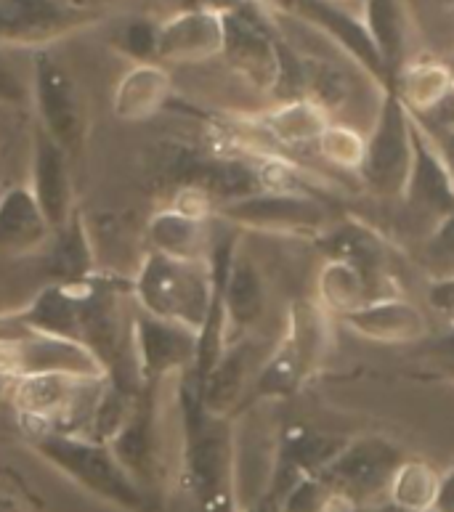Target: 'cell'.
Instances as JSON below:
<instances>
[{
  "instance_id": "obj_11",
  "label": "cell",
  "mask_w": 454,
  "mask_h": 512,
  "mask_svg": "<svg viewBox=\"0 0 454 512\" xmlns=\"http://www.w3.org/2000/svg\"><path fill=\"white\" fill-rule=\"evenodd\" d=\"M401 202H407V207L417 210L420 215H428L433 223L454 213L452 176L415 117H412V170H409V181Z\"/></svg>"
},
{
  "instance_id": "obj_1",
  "label": "cell",
  "mask_w": 454,
  "mask_h": 512,
  "mask_svg": "<svg viewBox=\"0 0 454 512\" xmlns=\"http://www.w3.org/2000/svg\"><path fill=\"white\" fill-rule=\"evenodd\" d=\"M216 287V274L210 276L197 260L157 255L141 271L139 298L154 319L202 332L216 303Z\"/></svg>"
},
{
  "instance_id": "obj_21",
  "label": "cell",
  "mask_w": 454,
  "mask_h": 512,
  "mask_svg": "<svg viewBox=\"0 0 454 512\" xmlns=\"http://www.w3.org/2000/svg\"><path fill=\"white\" fill-rule=\"evenodd\" d=\"M441 473L425 459H404L391 483H388V505L401 512H433L439 497Z\"/></svg>"
},
{
  "instance_id": "obj_24",
  "label": "cell",
  "mask_w": 454,
  "mask_h": 512,
  "mask_svg": "<svg viewBox=\"0 0 454 512\" xmlns=\"http://www.w3.org/2000/svg\"><path fill=\"white\" fill-rule=\"evenodd\" d=\"M46 229L48 223L32 194L16 189L0 199V247H35L46 237Z\"/></svg>"
},
{
  "instance_id": "obj_33",
  "label": "cell",
  "mask_w": 454,
  "mask_h": 512,
  "mask_svg": "<svg viewBox=\"0 0 454 512\" xmlns=\"http://www.w3.org/2000/svg\"><path fill=\"white\" fill-rule=\"evenodd\" d=\"M24 96H27V88H24L22 77L14 69V64L8 62L6 54L0 51V101L3 104H22Z\"/></svg>"
},
{
  "instance_id": "obj_27",
  "label": "cell",
  "mask_w": 454,
  "mask_h": 512,
  "mask_svg": "<svg viewBox=\"0 0 454 512\" xmlns=\"http://www.w3.org/2000/svg\"><path fill=\"white\" fill-rule=\"evenodd\" d=\"M277 512H346L338 494L324 481L322 475H298L287 483L285 494L279 499Z\"/></svg>"
},
{
  "instance_id": "obj_6",
  "label": "cell",
  "mask_w": 454,
  "mask_h": 512,
  "mask_svg": "<svg viewBox=\"0 0 454 512\" xmlns=\"http://www.w3.org/2000/svg\"><path fill=\"white\" fill-rule=\"evenodd\" d=\"M226 221L245 229L290 234V237H322L332 226L330 210L319 199L287 189L250 194V197L226 202Z\"/></svg>"
},
{
  "instance_id": "obj_4",
  "label": "cell",
  "mask_w": 454,
  "mask_h": 512,
  "mask_svg": "<svg viewBox=\"0 0 454 512\" xmlns=\"http://www.w3.org/2000/svg\"><path fill=\"white\" fill-rule=\"evenodd\" d=\"M404 451L385 436L348 438L346 446L324 467L322 478L338 494L340 505L348 510L372 505L385 497L396 467L404 462Z\"/></svg>"
},
{
  "instance_id": "obj_15",
  "label": "cell",
  "mask_w": 454,
  "mask_h": 512,
  "mask_svg": "<svg viewBox=\"0 0 454 512\" xmlns=\"http://www.w3.org/2000/svg\"><path fill=\"white\" fill-rule=\"evenodd\" d=\"M32 197L48 226H62L70 213V176L64 152L43 133L35 144L32 160Z\"/></svg>"
},
{
  "instance_id": "obj_31",
  "label": "cell",
  "mask_w": 454,
  "mask_h": 512,
  "mask_svg": "<svg viewBox=\"0 0 454 512\" xmlns=\"http://www.w3.org/2000/svg\"><path fill=\"white\" fill-rule=\"evenodd\" d=\"M157 35L160 27H152L149 22H133L125 30V51L136 59H152L157 56Z\"/></svg>"
},
{
  "instance_id": "obj_30",
  "label": "cell",
  "mask_w": 454,
  "mask_h": 512,
  "mask_svg": "<svg viewBox=\"0 0 454 512\" xmlns=\"http://www.w3.org/2000/svg\"><path fill=\"white\" fill-rule=\"evenodd\" d=\"M165 88H168L165 72L154 64H141L120 85V101L131 109L141 104H157L165 96Z\"/></svg>"
},
{
  "instance_id": "obj_37",
  "label": "cell",
  "mask_w": 454,
  "mask_h": 512,
  "mask_svg": "<svg viewBox=\"0 0 454 512\" xmlns=\"http://www.w3.org/2000/svg\"><path fill=\"white\" fill-rule=\"evenodd\" d=\"M444 369V375H449L454 380V364H447V367H441Z\"/></svg>"
},
{
  "instance_id": "obj_18",
  "label": "cell",
  "mask_w": 454,
  "mask_h": 512,
  "mask_svg": "<svg viewBox=\"0 0 454 512\" xmlns=\"http://www.w3.org/2000/svg\"><path fill=\"white\" fill-rule=\"evenodd\" d=\"M298 8L306 14V19L322 24L324 30L332 32L340 46H346L378 80H388L383 59H380L378 48L372 43L370 32H367L364 24H359L356 19L343 14L340 8L324 3V0H298Z\"/></svg>"
},
{
  "instance_id": "obj_13",
  "label": "cell",
  "mask_w": 454,
  "mask_h": 512,
  "mask_svg": "<svg viewBox=\"0 0 454 512\" xmlns=\"http://www.w3.org/2000/svg\"><path fill=\"white\" fill-rule=\"evenodd\" d=\"M224 51V16L213 8L181 11L160 24L157 56L168 62H202Z\"/></svg>"
},
{
  "instance_id": "obj_2",
  "label": "cell",
  "mask_w": 454,
  "mask_h": 512,
  "mask_svg": "<svg viewBox=\"0 0 454 512\" xmlns=\"http://www.w3.org/2000/svg\"><path fill=\"white\" fill-rule=\"evenodd\" d=\"M282 430L269 401L245 412L231 425V497L234 512H250L269 502L277 486Z\"/></svg>"
},
{
  "instance_id": "obj_26",
  "label": "cell",
  "mask_w": 454,
  "mask_h": 512,
  "mask_svg": "<svg viewBox=\"0 0 454 512\" xmlns=\"http://www.w3.org/2000/svg\"><path fill=\"white\" fill-rule=\"evenodd\" d=\"M452 88V77H449L447 69L420 67L401 77V85L393 91L412 115H423L433 104H439Z\"/></svg>"
},
{
  "instance_id": "obj_20",
  "label": "cell",
  "mask_w": 454,
  "mask_h": 512,
  "mask_svg": "<svg viewBox=\"0 0 454 512\" xmlns=\"http://www.w3.org/2000/svg\"><path fill=\"white\" fill-rule=\"evenodd\" d=\"M197 340L200 335H194L192 329L176 327V324L154 319V316L141 319L139 324L141 359H144L147 372H154V375L192 359Z\"/></svg>"
},
{
  "instance_id": "obj_25",
  "label": "cell",
  "mask_w": 454,
  "mask_h": 512,
  "mask_svg": "<svg viewBox=\"0 0 454 512\" xmlns=\"http://www.w3.org/2000/svg\"><path fill=\"white\" fill-rule=\"evenodd\" d=\"M367 32L372 43L378 48L385 72L391 77L404 56V19H401L399 3L396 0H367Z\"/></svg>"
},
{
  "instance_id": "obj_10",
  "label": "cell",
  "mask_w": 454,
  "mask_h": 512,
  "mask_svg": "<svg viewBox=\"0 0 454 512\" xmlns=\"http://www.w3.org/2000/svg\"><path fill=\"white\" fill-rule=\"evenodd\" d=\"M340 324L370 343L404 345L420 343L431 335V321L415 300L401 295H380L367 306L340 316Z\"/></svg>"
},
{
  "instance_id": "obj_28",
  "label": "cell",
  "mask_w": 454,
  "mask_h": 512,
  "mask_svg": "<svg viewBox=\"0 0 454 512\" xmlns=\"http://www.w3.org/2000/svg\"><path fill=\"white\" fill-rule=\"evenodd\" d=\"M316 146H319V152H322V157L330 165H335L340 170H354V173H359L364 162V149H367V138L354 125L335 123L332 120L324 128L322 136H319Z\"/></svg>"
},
{
  "instance_id": "obj_14",
  "label": "cell",
  "mask_w": 454,
  "mask_h": 512,
  "mask_svg": "<svg viewBox=\"0 0 454 512\" xmlns=\"http://www.w3.org/2000/svg\"><path fill=\"white\" fill-rule=\"evenodd\" d=\"M266 303H269V292H266L261 268L247 255H234L224 276V287H221L224 319L231 327L247 332L255 324H261Z\"/></svg>"
},
{
  "instance_id": "obj_23",
  "label": "cell",
  "mask_w": 454,
  "mask_h": 512,
  "mask_svg": "<svg viewBox=\"0 0 454 512\" xmlns=\"http://www.w3.org/2000/svg\"><path fill=\"white\" fill-rule=\"evenodd\" d=\"M332 123V117L324 112L319 104L311 99H295L285 101L282 107L274 109L266 117V128L279 144L285 146H303L316 144L324 128Z\"/></svg>"
},
{
  "instance_id": "obj_34",
  "label": "cell",
  "mask_w": 454,
  "mask_h": 512,
  "mask_svg": "<svg viewBox=\"0 0 454 512\" xmlns=\"http://www.w3.org/2000/svg\"><path fill=\"white\" fill-rule=\"evenodd\" d=\"M420 128H423V125H420ZM423 130L433 141V146H436V152H439L441 162L447 165L449 176H452V181H454V130H433V128H423Z\"/></svg>"
},
{
  "instance_id": "obj_35",
  "label": "cell",
  "mask_w": 454,
  "mask_h": 512,
  "mask_svg": "<svg viewBox=\"0 0 454 512\" xmlns=\"http://www.w3.org/2000/svg\"><path fill=\"white\" fill-rule=\"evenodd\" d=\"M433 359L439 361V367H447L454 364V321L449 324V329L441 337H436L431 343V351H428Z\"/></svg>"
},
{
  "instance_id": "obj_19",
  "label": "cell",
  "mask_w": 454,
  "mask_h": 512,
  "mask_svg": "<svg viewBox=\"0 0 454 512\" xmlns=\"http://www.w3.org/2000/svg\"><path fill=\"white\" fill-rule=\"evenodd\" d=\"M322 247L327 250V258L346 260L354 263L356 268H362L364 274L370 276L372 282H378V276L383 274L385 266V245L383 239L362 223H332L330 229L324 231Z\"/></svg>"
},
{
  "instance_id": "obj_36",
  "label": "cell",
  "mask_w": 454,
  "mask_h": 512,
  "mask_svg": "<svg viewBox=\"0 0 454 512\" xmlns=\"http://www.w3.org/2000/svg\"><path fill=\"white\" fill-rule=\"evenodd\" d=\"M433 512H454V467L449 473L441 475L439 497H436V507Z\"/></svg>"
},
{
  "instance_id": "obj_32",
  "label": "cell",
  "mask_w": 454,
  "mask_h": 512,
  "mask_svg": "<svg viewBox=\"0 0 454 512\" xmlns=\"http://www.w3.org/2000/svg\"><path fill=\"white\" fill-rule=\"evenodd\" d=\"M428 306L433 311H439L449 324L454 321V276H441V279H431L428 284Z\"/></svg>"
},
{
  "instance_id": "obj_12",
  "label": "cell",
  "mask_w": 454,
  "mask_h": 512,
  "mask_svg": "<svg viewBox=\"0 0 454 512\" xmlns=\"http://www.w3.org/2000/svg\"><path fill=\"white\" fill-rule=\"evenodd\" d=\"M224 16V51L231 64L245 72L253 83L274 88L279 77V43L271 40L258 19L245 14L242 8Z\"/></svg>"
},
{
  "instance_id": "obj_7",
  "label": "cell",
  "mask_w": 454,
  "mask_h": 512,
  "mask_svg": "<svg viewBox=\"0 0 454 512\" xmlns=\"http://www.w3.org/2000/svg\"><path fill=\"white\" fill-rule=\"evenodd\" d=\"M32 96L46 136L64 154L77 152L85 138V107L75 80L54 56L40 54L32 67Z\"/></svg>"
},
{
  "instance_id": "obj_29",
  "label": "cell",
  "mask_w": 454,
  "mask_h": 512,
  "mask_svg": "<svg viewBox=\"0 0 454 512\" xmlns=\"http://www.w3.org/2000/svg\"><path fill=\"white\" fill-rule=\"evenodd\" d=\"M420 263L433 279L454 276V213L433 223L431 234L420 247Z\"/></svg>"
},
{
  "instance_id": "obj_3",
  "label": "cell",
  "mask_w": 454,
  "mask_h": 512,
  "mask_svg": "<svg viewBox=\"0 0 454 512\" xmlns=\"http://www.w3.org/2000/svg\"><path fill=\"white\" fill-rule=\"evenodd\" d=\"M367 149L356 176L375 197L401 199L412 170V115L396 91H385L372 128L364 133Z\"/></svg>"
},
{
  "instance_id": "obj_16",
  "label": "cell",
  "mask_w": 454,
  "mask_h": 512,
  "mask_svg": "<svg viewBox=\"0 0 454 512\" xmlns=\"http://www.w3.org/2000/svg\"><path fill=\"white\" fill-rule=\"evenodd\" d=\"M372 290H375V282L370 276L346 260L327 258L316 276V303L332 319H340L356 308L367 306L370 300H375Z\"/></svg>"
},
{
  "instance_id": "obj_9",
  "label": "cell",
  "mask_w": 454,
  "mask_h": 512,
  "mask_svg": "<svg viewBox=\"0 0 454 512\" xmlns=\"http://www.w3.org/2000/svg\"><path fill=\"white\" fill-rule=\"evenodd\" d=\"M189 489L205 512H234L231 430H200L186 457Z\"/></svg>"
},
{
  "instance_id": "obj_5",
  "label": "cell",
  "mask_w": 454,
  "mask_h": 512,
  "mask_svg": "<svg viewBox=\"0 0 454 512\" xmlns=\"http://www.w3.org/2000/svg\"><path fill=\"white\" fill-rule=\"evenodd\" d=\"M40 451L80 486L125 510H139L141 489L107 444L75 436H43Z\"/></svg>"
},
{
  "instance_id": "obj_22",
  "label": "cell",
  "mask_w": 454,
  "mask_h": 512,
  "mask_svg": "<svg viewBox=\"0 0 454 512\" xmlns=\"http://www.w3.org/2000/svg\"><path fill=\"white\" fill-rule=\"evenodd\" d=\"M205 406L213 417H226L234 406L242 401L250 380V351L234 348V351L218 356L205 377Z\"/></svg>"
},
{
  "instance_id": "obj_8",
  "label": "cell",
  "mask_w": 454,
  "mask_h": 512,
  "mask_svg": "<svg viewBox=\"0 0 454 512\" xmlns=\"http://www.w3.org/2000/svg\"><path fill=\"white\" fill-rule=\"evenodd\" d=\"M85 19L75 0H0V46H40Z\"/></svg>"
},
{
  "instance_id": "obj_17",
  "label": "cell",
  "mask_w": 454,
  "mask_h": 512,
  "mask_svg": "<svg viewBox=\"0 0 454 512\" xmlns=\"http://www.w3.org/2000/svg\"><path fill=\"white\" fill-rule=\"evenodd\" d=\"M332 316L316 300H295L287 314L285 340L311 375L332 348Z\"/></svg>"
}]
</instances>
